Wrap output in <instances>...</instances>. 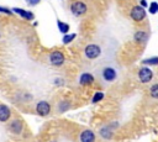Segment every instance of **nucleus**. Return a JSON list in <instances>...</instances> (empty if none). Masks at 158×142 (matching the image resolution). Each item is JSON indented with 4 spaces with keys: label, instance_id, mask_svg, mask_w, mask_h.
I'll list each match as a JSON object with an SVG mask.
<instances>
[{
    "label": "nucleus",
    "instance_id": "nucleus-1",
    "mask_svg": "<svg viewBox=\"0 0 158 142\" xmlns=\"http://www.w3.org/2000/svg\"><path fill=\"white\" fill-rule=\"evenodd\" d=\"M84 54L88 59H96L101 54V47L96 43H89L84 48Z\"/></svg>",
    "mask_w": 158,
    "mask_h": 142
},
{
    "label": "nucleus",
    "instance_id": "nucleus-2",
    "mask_svg": "<svg viewBox=\"0 0 158 142\" xmlns=\"http://www.w3.org/2000/svg\"><path fill=\"white\" fill-rule=\"evenodd\" d=\"M146 10H144V7L143 6H141V5H135L132 9H131V11H130V16H131V19L133 20V21H136V22H141V21H143L144 19H146Z\"/></svg>",
    "mask_w": 158,
    "mask_h": 142
},
{
    "label": "nucleus",
    "instance_id": "nucleus-3",
    "mask_svg": "<svg viewBox=\"0 0 158 142\" xmlns=\"http://www.w3.org/2000/svg\"><path fill=\"white\" fill-rule=\"evenodd\" d=\"M70 11H72V14L74 15V16H83L86 11H88V6H86V4L85 2H83V1H80V0H77V1H74V2H72V5H70Z\"/></svg>",
    "mask_w": 158,
    "mask_h": 142
},
{
    "label": "nucleus",
    "instance_id": "nucleus-4",
    "mask_svg": "<svg viewBox=\"0 0 158 142\" xmlns=\"http://www.w3.org/2000/svg\"><path fill=\"white\" fill-rule=\"evenodd\" d=\"M48 59H49V63H51L52 65H54V67H60V65L64 63L65 57H64L63 52H60V51H53V52L49 53Z\"/></svg>",
    "mask_w": 158,
    "mask_h": 142
},
{
    "label": "nucleus",
    "instance_id": "nucleus-5",
    "mask_svg": "<svg viewBox=\"0 0 158 142\" xmlns=\"http://www.w3.org/2000/svg\"><path fill=\"white\" fill-rule=\"evenodd\" d=\"M101 78L106 81V83H112L117 79V72L115 68L112 67H105L102 70H101Z\"/></svg>",
    "mask_w": 158,
    "mask_h": 142
},
{
    "label": "nucleus",
    "instance_id": "nucleus-6",
    "mask_svg": "<svg viewBox=\"0 0 158 142\" xmlns=\"http://www.w3.org/2000/svg\"><path fill=\"white\" fill-rule=\"evenodd\" d=\"M138 79L142 84H147L153 79V72L148 67H142L138 70Z\"/></svg>",
    "mask_w": 158,
    "mask_h": 142
},
{
    "label": "nucleus",
    "instance_id": "nucleus-7",
    "mask_svg": "<svg viewBox=\"0 0 158 142\" xmlns=\"http://www.w3.org/2000/svg\"><path fill=\"white\" fill-rule=\"evenodd\" d=\"M36 112L40 116H43V117L47 116V115H49V112H51V105H49V102H47L44 100L38 101L37 105H36Z\"/></svg>",
    "mask_w": 158,
    "mask_h": 142
},
{
    "label": "nucleus",
    "instance_id": "nucleus-8",
    "mask_svg": "<svg viewBox=\"0 0 158 142\" xmlns=\"http://www.w3.org/2000/svg\"><path fill=\"white\" fill-rule=\"evenodd\" d=\"M114 128H116V126H112V125L102 126V127L99 130L100 137L104 138V140H111L112 136H114Z\"/></svg>",
    "mask_w": 158,
    "mask_h": 142
},
{
    "label": "nucleus",
    "instance_id": "nucleus-9",
    "mask_svg": "<svg viewBox=\"0 0 158 142\" xmlns=\"http://www.w3.org/2000/svg\"><path fill=\"white\" fill-rule=\"evenodd\" d=\"M96 140V136L94 133V131L86 128V130H83L79 135V141L80 142H95Z\"/></svg>",
    "mask_w": 158,
    "mask_h": 142
},
{
    "label": "nucleus",
    "instance_id": "nucleus-10",
    "mask_svg": "<svg viewBox=\"0 0 158 142\" xmlns=\"http://www.w3.org/2000/svg\"><path fill=\"white\" fill-rule=\"evenodd\" d=\"M94 83V75L91 73H81L80 77H79V84L81 86H85V85H90Z\"/></svg>",
    "mask_w": 158,
    "mask_h": 142
},
{
    "label": "nucleus",
    "instance_id": "nucleus-11",
    "mask_svg": "<svg viewBox=\"0 0 158 142\" xmlns=\"http://www.w3.org/2000/svg\"><path fill=\"white\" fill-rule=\"evenodd\" d=\"M12 12H15V14H17V15H20L22 19H25V20H33L35 19V15H33V12H31V11H26V10H23V9H20V7H14L12 9Z\"/></svg>",
    "mask_w": 158,
    "mask_h": 142
},
{
    "label": "nucleus",
    "instance_id": "nucleus-12",
    "mask_svg": "<svg viewBox=\"0 0 158 142\" xmlns=\"http://www.w3.org/2000/svg\"><path fill=\"white\" fill-rule=\"evenodd\" d=\"M10 116H11V111H10V109H9L6 105L1 104V105H0V122H5V121H7V120L10 119Z\"/></svg>",
    "mask_w": 158,
    "mask_h": 142
},
{
    "label": "nucleus",
    "instance_id": "nucleus-13",
    "mask_svg": "<svg viewBox=\"0 0 158 142\" xmlns=\"http://www.w3.org/2000/svg\"><path fill=\"white\" fill-rule=\"evenodd\" d=\"M133 40H135L136 42H138V43H144V42L148 40V33H147L146 31H143V30H138V31L135 32Z\"/></svg>",
    "mask_w": 158,
    "mask_h": 142
},
{
    "label": "nucleus",
    "instance_id": "nucleus-14",
    "mask_svg": "<svg viewBox=\"0 0 158 142\" xmlns=\"http://www.w3.org/2000/svg\"><path fill=\"white\" fill-rule=\"evenodd\" d=\"M23 126H22V122L20 120H14L11 123H10V130L11 132H14L15 135H20L21 131H22Z\"/></svg>",
    "mask_w": 158,
    "mask_h": 142
},
{
    "label": "nucleus",
    "instance_id": "nucleus-15",
    "mask_svg": "<svg viewBox=\"0 0 158 142\" xmlns=\"http://www.w3.org/2000/svg\"><path fill=\"white\" fill-rule=\"evenodd\" d=\"M57 26H58V30H59V32H60V33L65 35V33H68V32H69V28H70L69 23L63 22V21H60V20H57Z\"/></svg>",
    "mask_w": 158,
    "mask_h": 142
},
{
    "label": "nucleus",
    "instance_id": "nucleus-16",
    "mask_svg": "<svg viewBox=\"0 0 158 142\" xmlns=\"http://www.w3.org/2000/svg\"><path fill=\"white\" fill-rule=\"evenodd\" d=\"M57 109H58L59 112H65L67 110L70 109V101H68V100H62V101H59Z\"/></svg>",
    "mask_w": 158,
    "mask_h": 142
},
{
    "label": "nucleus",
    "instance_id": "nucleus-17",
    "mask_svg": "<svg viewBox=\"0 0 158 142\" xmlns=\"http://www.w3.org/2000/svg\"><path fill=\"white\" fill-rule=\"evenodd\" d=\"M143 65H158V57H149L142 61Z\"/></svg>",
    "mask_w": 158,
    "mask_h": 142
},
{
    "label": "nucleus",
    "instance_id": "nucleus-18",
    "mask_svg": "<svg viewBox=\"0 0 158 142\" xmlns=\"http://www.w3.org/2000/svg\"><path fill=\"white\" fill-rule=\"evenodd\" d=\"M75 37H77L75 33H65L63 36V38H62V42H63V44H69Z\"/></svg>",
    "mask_w": 158,
    "mask_h": 142
},
{
    "label": "nucleus",
    "instance_id": "nucleus-19",
    "mask_svg": "<svg viewBox=\"0 0 158 142\" xmlns=\"http://www.w3.org/2000/svg\"><path fill=\"white\" fill-rule=\"evenodd\" d=\"M104 93L102 91H96L95 94H94V96H93V99H91V102L93 104H96V102H99L100 100H102L104 99Z\"/></svg>",
    "mask_w": 158,
    "mask_h": 142
},
{
    "label": "nucleus",
    "instance_id": "nucleus-20",
    "mask_svg": "<svg viewBox=\"0 0 158 142\" xmlns=\"http://www.w3.org/2000/svg\"><path fill=\"white\" fill-rule=\"evenodd\" d=\"M149 95L153 99H158V84H153L149 88Z\"/></svg>",
    "mask_w": 158,
    "mask_h": 142
},
{
    "label": "nucleus",
    "instance_id": "nucleus-21",
    "mask_svg": "<svg viewBox=\"0 0 158 142\" xmlns=\"http://www.w3.org/2000/svg\"><path fill=\"white\" fill-rule=\"evenodd\" d=\"M148 11H149V14H152V15L157 14V12H158V2L152 1V2L149 4V6H148Z\"/></svg>",
    "mask_w": 158,
    "mask_h": 142
},
{
    "label": "nucleus",
    "instance_id": "nucleus-22",
    "mask_svg": "<svg viewBox=\"0 0 158 142\" xmlns=\"http://www.w3.org/2000/svg\"><path fill=\"white\" fill-rule=\"evenodd\" d=\"M26 2L30 6H36V5H38L41 2V0H26Z\"/></svg>",
    "mask_w": 158,
    "mask_h": 142
},
{
    "label": "nucleus",
    "instance_id": "nucleus-23",
    "mask_svg": "<svg viewBox=\"0 0 158 142\" xmlns=\"http://www.w3.org/2000/svg\"><path fill=\"white\" fill-rule=\"evenodd\" d=\"M0 12H5L7 15H11L12 14V10L7 9V7H4V6H0Z\"/></svg>",
    "mask_w": 158,
    "mask_h": 142
},
{
    "label": "nucleus",
    "instance_id": "nucleus-24",
    "mask_svg": "<svg viewBox=\"0 0 158 142\" xmlns=\"http://www.w3.org/2000/svg\"><path fill=\"white\" fill-rule=\"evenodd\" d=\"M139 5L143 6V7H148V4H147L146 0H141V1H139Z\"/></svg>",
    "mask_w": 158,
    "mask_h": 142
},
{
    "label": "nucleus",
    "instance_id": "nucleus-25",
    "mask_svg": "<svg viewBox=\"0 0 158 142\" xmlns=\"http://www.w3.org/2000/svg\"><path fill=\"white\" fill-rule=\"evenodd\" d=\"M54 84H57V85H62V84H63V80H62V79H58V78H57V79L54 80Z\"/></svg>",
    "mask_w": 158,
    "mask_h": 142
},
{
    "label": "nucleus",
    "instance_id": "nucleus-26",
    "mask_svg": "<svg viewBox=\"0 0 158 142\" xmlns=\"http://www.w3.org/2000/svg\"><path fill=\"white\" fill-rule=\"evenodd\" d=\"M157 14H158V12H157Z\"/></svg>",
    "mask_w": 158,
    "mask_h": 142
}]
</instances>
